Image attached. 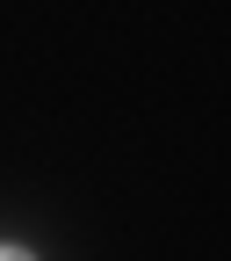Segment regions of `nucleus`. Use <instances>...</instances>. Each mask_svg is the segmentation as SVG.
I'll return each mask as SVG.
<instances>
[{
  "instance_id": "1",
  "label": "nucleus",
  "mask_w": 231,
  "mask_h": 261,
  "mask_svg": "<svg viewBox=\"0 0 231 261\" xmlns=\"http://www.w3.org/2000/svg\"><path fill=\"white\" fill-rule=\"evenodd\" d=\"M0 261H29V254H22V247H0Z\"/></svg>"
}]
</instances>
